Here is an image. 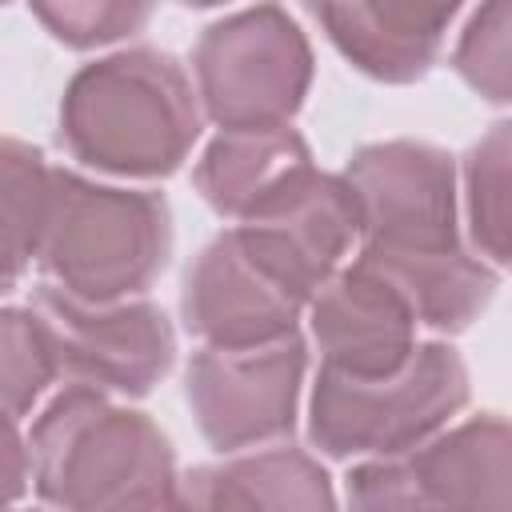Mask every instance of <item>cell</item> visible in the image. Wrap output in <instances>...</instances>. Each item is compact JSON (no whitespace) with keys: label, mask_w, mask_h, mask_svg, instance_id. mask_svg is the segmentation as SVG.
<instances>
[{"label":"cell","mask_w":512,"mask_h":512,"mask_svg":"<svg viewBox=\"0 0 512 512\" xmlns=\"http://www.w3.org/2000/svg\"><path fill=\"white\" fill-rule=\"evenodd\" d=\"M32 488L52 508H168L180 476L168 436L92 384H68L28 432Z\"/></svg>","instance_id":"7a4b0ae2"},{"label":"cell","mask_w":512,"mask_h":512,"mask_svg":"<svg viewBox=\"0 0 512 512\" xmlns=\"http://www.w3.org/2000/svg\"><path fill=\"white\" fill-rule=\"evenodd\" d=\"M0 172H4V256H8L4 288H16L28 260H36V248L44 236L52 168L32 144L8 136L0 152Z\"/></svg>","instance_id":"2e32d148"},{"label":"cell","mask_w":512,"mask_h":512,"mask_svg":"<svg viewBox=\"0 0 512 512\" xmlns=\"http://www.w3.org/2000/svg\"><path fill=\"white\" fill-rule=\"evenodd\" d=\"M180 4H188V8H216V4H224V0H180Z\"/></svg>","instance_id":"44dd1931"},{"label":"cell","mask_w":512,"mask_h":512,"mask_svg":"<svg viewBox=\"0 0 512 512\" xmlns=\"http://www.w3.org/2000/svg\"><path fill=\"white\" fill-rule=\"evenodd\" d=\"M0 384H4V416L24 420L44 388L60 376L52 344L32 308L8 304L0 316Z\"/></svg>","instance_id":"ac0fdd59"},{"label":"cell","mask_w":512,"mask_h":512,"mask_svg":"<svg viewBox=\"0 0 512 512\" xmlns=\"http://www.w3.org/2000/svg\"><path fill=\"white\" fill-rule=\"evenodd\" d=\"M464 0H304L332 48L380 84H416L440 60Z\"/></svg>","instance_id":"7c38bea8"},{"label":"cell","mask_w":512,"mask_h":512,"mask_svg":"<svg viewBox=\"0 0 512 512\" xmlns=\"http://www.w3.org/2000/svg\"><path fill=\"white\" fill-rule=\"evenodd\" d=\"M184 508H332L336 492L316 456L304 448H268L224 464L192 468L180 480Z\"/></svg>","instance_id":"5bb4252c"},{"label":"cell","mask_w":512,"mask_h":512,"mask_svg":"<svg viewBox=\"0 0 512 512\" xmlns=\"http://www.w3.org/2000/svg\"><path fill=\"white\" fill-rule=\"evenodd\" d=\"M468 404V368L444 340L416 344L412 356L384 376L316 372L308 400V440L332 456H400L436 436Z\"/></svg>","instance_id":"277c9868"},{"label":"cell","mask_w":512,"mask_h":512,"mask_svg":"<svg viewBox=\"0 0 512 512\" xmlns=\"http://www.w3.org/2000/svg\"><path fill=\"white\" fill-rule=\"evenodd\" d=\"M28 8L52 40L84 52L136 36L152 20L156 0H28Z\"/></svg>","instance_id":"d6986e66"},{"label":"cell","mask_w":512,"mask_h":512,"mask_svg":"<svg viewBox=\"0 0 512 512\" xmlns=\"http://www.w3.org/2000/svg\"><path fill=\"white\" fill-rule=\"evenodd\" d=\"M312 172V148L288 124L220 128V136L192 168V184L212 212L244 224L280 208L296 188L312 180Z\"/></svg>","instance_id":"4fadbf2b"},{"label":"cell","mask_w":512,"mask_h":512,"mask_svg":"<svg viewBox=\"0 0 512 512\" xmlns=\"http://www.w3.org/2000/svg\"><path fill=\"white\" fill-rule=\"evenodd\" d=\"M312 340L324 368L352 376L396 372L416 348V312L408 296L372 264L352 260L308 304Z\"/></svg>","instance_id":"8fae6325"},{"label":"cell","mask_w":512,"mask_h":512,"mask_svg":"<svg viewBox=\"0 0 512 512\" xmlns=\"http://www.w3.org/2000/svg\"><path fill=\"white\" fill-rule=\"evenodd\" d=\"M304 368L308 348L300 332L252 348L204 344L188 360L184 400L212 448H260L296 428Z\"/></svg>","instance_id":"30bf717a"},{"label":"cell","mask_w":512,"mask_h":512,"mask_svg":"<svg viewBox=\"0 0 512 512\" xmlns=\"http://www.w3.org/2000/svg\"><path fill=\"white\" fill-rule=\"evenodd\" d=\"M456 76L488 104H512V0H480L456 48Z\"/></svg>","instance_id":"e0dca14e"},{"label":"cell","mask_w":512,"mask_h":512,"mask_svg":"<svg viewBox=\"0 0 512 512\" xmlns=\"http://www.w3.org/2000/svg\"><path fill=\"white\" fill-rule=\"evenodd\" d=\"M468 236L476 252L512 272V120H496L464 156Z\"/></svg>","instance_id":"9a60e30c"},{"label":"cell","mask_w":512,"mask_h":512,"mask_svg":"<svg viewBox=\"0 0 512 512\" xmlns=\"http://www.w3.org/2000/svg\"><path fill=\"white\" fill-rule=\"evenodd\" d=\"M200 128V92L160 48H124L92 60L60 96V144L72 160L108 176H172Z\"/></svg>","instance_id":"6da1fadb"},{"label":"cell","mask_w":512,"mask_h":512,"mask_svg":"<svg viewBox=\"0 0 512 512\" xmlns=\"http://www.w3.org/2000/svg\"><path fill=\"white\" fill-rule=\"evenodd\" d=\"M60 376L120 396H148L176 360V332L152 300H84L56 280L32 288Z\"/></svg>","instance_id":"ba28073f"},{"label":"cell","mask_w":512,"mask_h":512,"mask_svg":"<svg viewBox=\"0 0 512 512\" xmlns=\"http://www.w3.org/2000/svg\"><path fill=\"white\" fill-rule=\"evenodd\" d=\"M312 296L316 288L260 228L236 224L192 260L180 316L212 348H252L292 336Z\"/></svg>","instance_id":"8992f818"},{"label":"cell","mask_w":512,"mask_h":512,"mask_svg":"<svg viewBox=\"0 0 512 512\" xmlns=\"http://www.w3.org/2000/svg\"><path fill=\"white\" fill-rule=\"evenodd\" d=\"M172 256V212L160 192L108 188L52 168L36 264L84 300H128L152 288Z\"/></svg>","instance_id":"3957f363"},{"label":"cell","mask_w":512,"mask_h":512,"mask_svg":"<svg viewBox=\"0 0 512 512\" xmlns=\"http://www.w3.org/2000/svg\"><path fill=\"white\" fill-rule=\"evenodd\" d=\"M0 456H4V468H0V500L4 504H12V500H20V492H24V484L32 480V452H28V440L20 436V420H8L4 416V448H0Z\"/></svg>","instance_id":"ffe728a7"},{"label":"cell","mask_w":512,"mask_h":512,"mask_svg":"<svg viewBox=\"0 0 512 512\" xmlns=\"http://www.w3.org/2000/svg\"><path fill=\"white\" fill-rule=\"evenodd\" d=\"M352 508H512V420L484 412L348 472Z\"/></svg>","instance_id":"9c48e42d"},{"label":"cell","mask_w":512,"mask_h":512,"mask_svg":"<svg viewBox=\"0 0 512 512\" xmlns=\"http://www.w3.org/2000/svg\"><path fill=\"white\" fill-rule=\"evenodd\" d=\"M192 72L212 124L272 128L300 112L312 88V48L280 4H256L204 28Z\"/></svg>","instance_id":"5b68a950"},{"label":"cell","mask_w":512,"mask_h":512,"mask_svg":"<svg viewBox=\"0 0 512 512\" xmlns=\"http://www.w3.org/2000/svg\"><path fill=\"white\" fill-rule=\"evenodd\" d=\"M344 180L360 200V260H424L464 248L456 228V160L424 140L352 152Z\"/></svg>","instance_id":"52a82bcc"}]
</instances>
